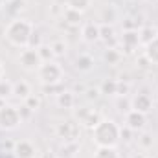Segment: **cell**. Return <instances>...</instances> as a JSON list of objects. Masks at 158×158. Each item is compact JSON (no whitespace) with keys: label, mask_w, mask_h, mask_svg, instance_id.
I'll return each mask as SVG.
<instances>
[{"label":"cell","mask_w":158,"mask_h":158,"mask_svg":"<svg viewBox=\"0 0 158 158\" xmlns=\"http://www.w3.org/2000/svg\"><path fill=\"white\" fill-rule=\"evenodd\" d=\"M92 131V142L98 147H116L121 140V129L114 119H101Z\"/></svg>","instance_id":"cell-1"},{"label":"cell","mask_w":158,"mask_h":158,"mask_svg":"<svg viewBox=\"0 0 158 158\" xmlns=\"http://www.w3.org/2000/svg\"><path fill=\"white\" fill-rule=\"evenodd\" d=\"M33 31H35V28L28 19H13L6 26L4 35L9 44H13L17 48H26Z\"/></svg>","instance_id":"cell-2"},{"label":"cell","mask_w":158,"mask_h":158,"mask_svg":"<svg viewBox=\"0 0 158 158\" xmlns=\"http://www.w3.org/2000/svg\"><path fill=\"white\" fill-rule=\"evenodd\" d=\"M63 66L55 61H48V63H42L40 68L37 70V77L44 86H55L63 81Z\"/></svg>","instance_id":"cell-3"},{"label":"cell","mask_w":158,"mask_h":158,"mask_svg":"<svg viewBox=\"0 0 158 158\" xmlns=\"http://www.w3.org/2000/svg\"><path fill=\"white\" fill-rule=\"evenodd\" d=\"M20 123H22V118L17 107L6 103L0 109V131H15Z\"/></svg>","instance_id":"cell-4"},{"label":"cell","mask_w":158,"mask_h":158,"mask_svg":"<svg viewBox=\"0 0 158 158\" xmlns=\"http://www.w3.org/2000/svg\"><path fill=\"white\" fill-rule=\"evenodd\" d=\"M19 64L26 72H37L40 68V64H42V59H40L39 52L35 48L26 46V48H22V52L19 55Z\"/></svg>","instance_id":"cell-5"},{"label":"cell","mask_w":158,"mask_h":158,"mask_svg":"<svg viewBox=\"0 0 158 158\" xmlns=\"http://www.w3.org/2000/svg\"><path fill=\"white\" fill-rule=\"evenodd\" d=\"M145 123H147V114H142V112H138L134 109L125 114V127L131 129L132 132L143 131L145 129Z\"/></svg>","instance_id":"cell-6"},{"label":"cell","mask_w":158,"mask_h":158,"mask_svg":"<svg viewBox=\"0 0 158 158\" xmlns=\"http://www.w3.org/2000/svg\"><path fill=\"white\" fill-rule=\"evenodd\" d=\"M57 134L64 142H76V138H77V134H79L77 123H74V121H63V123H59L57 125Z\"/></svg>","instance_id":"cell-7"},{"label":"cell","mask_w":158,"mask_h":158,"mask_svg":"<svg viewBox=\"0 0 158 158\" xmlns=\"http://www.w3.org/2000/svg\"><path fill=\"white\" fill-rule=\"evenodd\" d=\"M13 155L15 158H35L37 155V149L31 142L28 140H19L15 145H13Z\"/></svg>","instance_id":"cell-8"},{"label":"cell","mask_w":158,"mask_h":158,"mask_svg":"<svg viewBox=\"0 0 158 158\" xmlns=\"http://www.w3.org/2000/svg\"><path fill=\"white\" fill-rule=\"evenodd\" d=\"M121 46H123L125 53H132V52L140 46L138 30H125V31H123V37H121Z\"/></svg>","instance_id":"cell-9"},{"label":"cell","mask_w":158,"mask_h":158,"mask_svg":"<svg viewBox=\"0 0 158 158\" xmlns=\"http://www.w3.org/2000/svg\"><path fill=\"white\" fill-rule=\"evenodd\" d=\"M131 103H132V109L138 110V112H142V114H147L153 109V99H151L149 94H136L131 99Z\"/></svg>","instance_id":"cell-10"},{"label":"cell","mask_w":158,"mask_h":158,"mask_svg":"<svg viewBox=\"0 0 158 158\" xmlns=\"http://www.w3.org/2000/svg\"><path fill=\"white\" fill-rule=\"evenodd\" d=\"M81 37H83L85 42H90V44L98 42V40H99V24H94V22L83 24V28H81Z\"/></svg>","instance_id":"cell-11"},{"label":"cell","mask_w":158,"mask_h":158,"mask_svg":"<svg viewBox=\"0 0 158 158\" xmlns=\"http://www.w3.org/2000/svg\"><path fill=\"white\" fill-rule=\"evenodd\" d=\"M55 103H57L61 109L70 110V109L76 107V94H74L72 90H61V92L57 94V98H55Z\"/></svg>","instance_id":"cell-12"},{"label":"cell","mask_w":158,"mask_h":158,"mask_svg":"<svg viewBox=\"0 0 158 158\" xmlns=\"http://www.w3.org/2000/svg\"><path fill=\"white\" fill-rule=\"evenodd\" d=\"M99 40H103L107 44V48H114L118 37H116V31L110 24H101L99 26Z\"/></svg>","instance_id":"cell-13"},{"label":"cell","mask_w":158,"mask_h":158,"mask_svg":"<svg viewBox=\"0 0 158 158\" xmlns=\"http://www.w3.org/2000/svg\"><path fill=\"white\" fill-rule=\"evenodd\" d=\"M33 92H31V86H30V83H26V81H17V83H13V96L15 98H19V99H26L28 96H31Z\"/></svg>","instance_id":"cell-14"},{"label":"cell","mask_w":158,"mask_h":158,"mask_svg":"<svg viewBox=\"0 0 158 158\" xmlns=\"http://www.w3.org/2000/svg\"><path fill=\"white\" fill-rule=\"evenodd\" d=\"M143 55L149 59L151 64H158V35L143 46Z\"/></svg>","instance_id":"cell-15"},{"label":"cell","mask_w":158,"mask_h":158,"mask_svg":"<svg viewBox=\"0 0 158 158\" xmlns=\"http://www.w3.org/2000/svg\"><path fill=\"white\" fill-rule=\"evenodd\" d=\"M94 57L92 55H88V53H81L77 55V59H76V68H77L79 72H90L92 68H94Z\"/></svg>","instance_id":"cell-16"},{"label":"cell","mask_w":158,"mask_h":158,"mask_svg":"<svg viewBox=\"0 0 158 158\" xmlns=\"http://www.w3.org/2000/svg\"><path fill=\"white\" fill-rule=\"evenodd\" d=\"M156 35H158V30H156V28H153V26H142V28L138 30L140 46H145L147 42H151V40L155 39Z\"/></svg>","instance_id":"cell-17"},{"label":"cell","mask_w":158,"mask_h":158,"mask_svg":"<svg viewBox=\"0 0 158 158\" xmlns=\"http://www.w3.org/2000/svg\"><path fill=\"white\" fill-rule=\"evenodd\" d=\"M121 59H123V53L119 52L116 46H114V48H105V52H103V61H105L107 64L114 66V64H118Z\"/></svg>","instance_id":"cell-18"},{"label":"cell","mask_w":158,"mask_h":158,"mask_svg":"<svg viewBox=\"0 0 158 158\" xmlns=\"http://www.w3.org/2000/svg\"><path fill=\"white\" fill-rule=\"evenodd\" d=\"M63 19H64V24L79 26V24L83 22V13H79V11H76V9H70V7H64Z\"/></svg>","instance_id":"cell-19"},{"label":"cell","mask_w":158,"mask_h":158,"mask_svg":"<svg viewBox=\"0 0 158 158\" xmlns=\"http://www.w3.org/2000/svg\"><path fill=\"white\" fill-rule=\"evenodd\" d=\"M101 94L105 96H118V81L116 79H105L99 86Z\"/></svg>","instance_id":"cell-20"},{"label":"cell","mask_w":158,"mask_h":158,"mask_svg":"<svg viewBox=\"0 0 158 158\" xmlns=\"http://www.w3.org/2000/svg\"><path fill=\"white\" fill-rule=\"evenodd\" d=\"M94 158H119V153L116 147H98Z\"/></svg>","instance_id":"cell-21"},{"label":"cell","mask_w":158,"mask_h":158,"mask_svg":"<svg viewBox=\"0 0 158 158\" xmlns=\"http://www.w3.org/2000/svg\"><path fill=\"white\" fill-rule=\"evenodd\" d=\"M90 4H92V0H66V7L76 9L79 13H85L90 7Z\"/></svg>","instance_id":"cell-22"},{"label":"cell","mask_w":158,"mask_h":158,"mask_svg":"<svg viewBox=\"0 0 158 158\" xmlns=\"http://www.w3.org/2000/svg\"><path fill=\"white\" fill-rule=\"evenodd\" d=\"M101 119H103V118H101V114H99L98 110H94V109H92V110L88 112V116L83 119V123H85L88 129H94V127H96V125H98Z\"/></svg>","instance_id":"cell-23"},{"label":"cell","mask_w":158,"mask_h":158,"mask_svg":"<svg viewBox=\"0 0 158 158\" xmlns=\"http://www.w3.org/2000/svg\"><path fill=\"white\" fill-rule=\"evenodd\" d=\"M37 52H39V55H40V59H42V63H48V61H53V52H52V46L50 44H40L39 48H37Z\"/></svg>","instance_id":"cell-24"},{"label":"cell","mask_w":158,"mask_h":158,"mask_svg":"<svg viewBox=\"0 0 158 158\" xmlns=\"http://www.w3.org/2000/svg\"><path fill=\"white\" fill-rule=\"evenodd\" d=\"M116 107L121 114H127L129 110H132V103H131V98L129 96H119L118 101H116Z\"/></svg>","instance_id":"cell-25"},{"label":"cell","mask_w":158,"mask_h":158,"mask_svg":"<svg viewBox=\"0 0 158 158\" xmlns=\"http://www.w3.org/2000/svg\"><path fill=\"white\" fill-rule=\"evenodd\" d=\"M50 46H52V52H53L55 57H63L66 53V42L63 39H57L53 42H50Z\"/></svg>","instance_id":"cell-26"},{"label":"cell","mask_w":158,"mask_h":158,"mask_svg":"<svg viewBox=\"0 0 158 158\" xmlns=\"http://www.w3.org/2000/svg\"><path fill=\"white\" fill-rule=\"evenodd\" d=\"M24 105L31 110V112H35V110H39L40 105H42V101H40L39 96H35V94H31V96H28L26 99H24Z\"/></svg>","instance_id":"cell-27"},{"label":"cell","mask_w":158,"mask_h":158,"mask_svg":"<svg viewBox=\"0 0 158 158\" xmlns=\"http://www.w3.org/2000/svg\"><path fill=\"white\" fill-rule=\"evenodd\" d=\"M138 143H140V147H142V149H145V151H147V149H151V147H153L155 140H153V136H151L149 132H143V134L138 138Z\"/></svg>","instance_id":"cell-28"},{"label":"cell","mask_w":158,"mask_h":158,"mask_svg":"<svg viewBox=\"0 0 158 158\" xmlns=\"http://www.w3.org/2000/svg\"><path fill=\"white\" fill-rule=\"evenodd\" d=\"M0 96H2L4 99L9 98V96H13V83L2 79V81H0Z\"/></svg>","instance_id":"cell-29"},{"label":"cell","mask_w":158,"mask_h":158,"mask_svg":"<svg viewBox=\"0 0 158 158\" xmlns=\"http://www.w3.org/2000/svg\"><path fill=\"white\" fill-rule=\"evenodd\" d=\"M116 20V11L110 7V9H105L103 11V24H110L112 26V22Z\"/></svg>","instance_id":"cell-30"},{"label":"cell","mask_w":158,"mask_h":158,"mask_svg":"<svg viewBox=\"0 0 158 158\" xmlns=\"http://www.w3.org/2000/svg\"><path fill=\"white\" fill-rule=\"evenodd\" d=\"M40 44H42L40 33H39V31H33V33H31V37H30V42H28V46H30V48H35V50H37Z\"/></svg>","instance_id":"cell-31"},{"label":"cell","mask_w":158,"mask_h":158,"mask_svg":"<svg viewBox=\"0 0 158 158\" xmlns=\"http://www.w3.org/2000/svg\"><path fill=\"white\" fill-rule=\"evenodd\" d=\"M129 92H131V85L125 81H118V96H129Z\"/></svg>","instance_id":"cell-32"},{"label":"cell","mask_w":158,"mask_h":158,"mask_svg":"<svg viewBox=\"0 0 158 158\" xmlns=\"http://www.w3.org/2000/svg\"><path fill=\"white\" fill-rule=\"evenodd\" d=\"M136 64H138V68H142V70H145V68H149V66H151V63H149V59H147V57H145L143 53L140 55V59L136 61Z\"/></svg>","instance_id":"cell-33"},{"label":"cell","mask_w":158,"mask_h":158,"mask_svg":"<svg viewBox=\"0 0 158 158\" xmlns=\"http://www.w3.org/2000/svg\"><path fill=\"white\" fill-rule=\"evenodd\" d=\"M99 94H101L99 88H88V90H86V98H88V99H98Z\"/></svg>","instance_id":"cell-34"},{"label":"cell","mask_w":158,"mask_h":158,"mask_svg":"<svg viewBox=\"0 0 158 158\" xmlns=\"http://www.w3.org/2000/svg\"><path fill=\"white\" fill-rule=\"evenodd\" d=\"M19 112H20V118H22V119H24V118H28V116L31 114V110H30V109H28L26 105H22V107L19 109Z\"/></svg>","instance_id":"cell-35"},{"label":"cell","mask_w":158,"mask_h":158,"mask_svg":"<svg viewBox=\"0 0 158 158\" xmlns=\"http://www.w3.org/2000/svg\"><path fill=\"white\" fill-rule=\"evenodd\" d=\"M131 132H132V131H131V129H127V127H125V129H121V140L129 142V140H131Z\"/></svg>","instance_id":"cell-36"},{"label":"cell","mask_w":158,"mask_h":158,"mask_svg":"<svg viewBox=\"0 0 158 158\" xmlns=\"http://www.w3.org/2000/svg\"><path fill=\"white\" fill-rule=\"evenodd\" d=\"M90 110H92V109H83V110H77V118L81 119V123H83V119L88 116V112H90Z\"/></svg>","instance_id":"cell-37"},{"label":"cell","mask_w":158,"mask_h":158,"mask_svg":"<svg viewBox=\"0 0 158 158\" xmlns=\"http://www.w3.org/2000/svg\"><path fill=\"white\" fill-rule=\"evenodd\" d=\"M4 74H6V70H4V64H2V61H0V81L4 79Z\"/></svg>","instance_id":"cell-38"},{"label":"cell","mask_w":158,"mask_h":158,"mask_svg":"<svg viewBox=\"0 0 158 158\" xmlns=\"http://www.w3.org/2000/svg\"><path fill=\"white\" fill-rule=\"evenodd\" d=\"M4 105H6V99H4V98H2V96H0V109H2V107H4Z\"/></svg>","instance_id":"cell-39"},{"label":"cell","mask_w":158,"mask_h":158,"mask_svg":"<svg viewBox=\"0 0 158 158\" xmlns=\"http://www.w3.org/2000/svg\"><path fill=\"white\" fill-rule=\"evenodd\" d=\"M132 158H147V156H143V155H134Z\"/></svg>","instance_id":"cell-40"},{"label":"cell","mask_w":158,"mask_h":158,"mask_svg":"<svg viewBox=\"0 0 158 158\" xmlns=\"http://www.w3.org/2000/svg\"><path fill=\"white\" fill-rule=\"evenodd\" d=\"M145 2H149V4H151V2H158V0H145Z\"/></svg>","instance_id":"cell-41"},{"label":"cell","mask_w":158,"mask_h":158,"mask_svg":"<svg viewBox=\"0 0 158 158\" xmlns=\"http://www.w3.org/2000/svg\"><path fill=\"white\" fill-rule=\"evenodd\" d=\"M2 6H4V0H0V7H2Z\"/></svg>","instance_id":"cell-42"},{"label":"cell","mask_w":158,"mask_h":158,"mask_svg":"<svg viewBox=\"0 0 158 158\" xmlns=\"http://www.w3.org/2000/svg\"><path fill=\"white\" fill-rule=\"evenodd\" d=\"M55 158H61V156H55Z\"/></svg>","instance_id":"cell-43"},{"label":"cell","mask_w":158,"mask_h":158,"mask_svg":"<svg viewBox=\"0 0 158 158\" xmlns=\"http://www.w3.org/2000/svg\"><path fill=\"white\" fill-rule=\"evenodd\" d=\"M156 30H158V28H156Z\"/></svg>","instance_id":"cell-44"}]
</instances>
